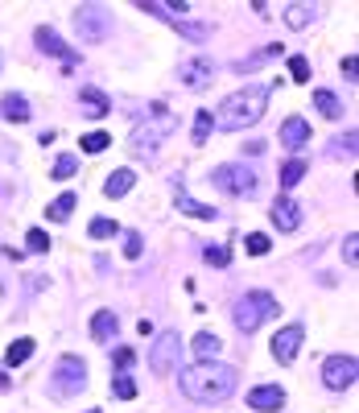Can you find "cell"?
Masks as SVG:
<instances>
[{
  "label": "cell",
  "instance_id": "603a6c76",
  "mask_svg": "<svg viewBox=\"0 0 359 413\" xmlns=\"http://www.w3.org/2000/svg\"><path fill=\"white\" fill-rule=\"evenodd\" d=\"M29 356H33V339H17V343H8V351H4V364L17 368V364H25Z\"/></svg>",
  "mask_w": 359,
  "mask_h": 413
},
{
  "label": "cell",
  "instance_id": "74e56055",
  "mask_svg": "<svg viewBox=\"0 0 359 413\" xmlns=\"http://www.w3.org/2000/svg\"><path fill=\"white\" fill-rule=\"evenodd\" d=\"M207 261H211L215 268H227V261H232V252H227V248H207Z\"/></svg>",
  "mask_w": 359,
  "mask_h": 413
},
{
  "label": "cell",
  "instance_id": "d590c367",
  "mask_svg": "<svg viewBox=\"0 0 359 413\" xmlns=\"http://www.w3.org/2000/svg\"><path fill=\"white\" fill-rule=\"evenodd\" d=\"M46 248H50V236L42 227H33V232H29V252H46Z\"/></svg>",
  "mask_w": 359,
  "mask_h": 413
},
{
  "label": "cell",
  "instance_id": "f35d334b",
  "mask_svg": "<svg viewBox=\"0 0 359 413\" xmlns=\"http://www.w3.org/2000/svg\"><path fill=\"white\" fill-rule=\"evenodd\" d=\"M355 67H359V58H355V54H347V58H343V74H347V83H355V79H359Z\"/></svg>",
  "mask_w": 359,
  "mask_h": 413
},
{
  "label": "cell",
  "instance_id": "f546056e",
  "mask_svg": "<svg viewBox=\"0 0 359 413\" xmlns=\"http://www.w3.org/2000/svg\"><path fill=\"white\" fill-rule=\"evenodd\" d=\"M50 174H54V178H74V174H79V157H74V153H62Z\"/></svg>",
  "mask_w": 359,
  "mask_h": 413
},
{
  "label": "cell",
  "instance_id": "e0dca14e",
  "mask_svg": "<svg viewBox=\"0 0 359 413\" xmlns=\"http://www.w3.org/2000/svg\"><path fill=\"white\" fill-rule=\"evenodd\" d=\"M310 137H314V132H310V124L302 120V116H289V120L281 124V145H285V149H293V153H297V149L306 145Z\"/></svg>",
  "mask_w": 359,
  "mask_h": 413
},
{
  "label": "cell",
  "instance_id": "5bb4252c",
  "mask_svg": "<svg viewBox=\"0 0 359 413\" xmlns=\"http://www.w3.org/2000/svg\"><path fill=\"white\" fill-rule=\"evenodd\" d=\"M248 405L256 413H277L285 405V389H281V385H261V389L248 392Z\"/></svg>",
  "mask_w": 359,
  "mask_h": 413
},
{
  "label": "cell",
  "instance_id": "3957f363",
  "mask_svg": "<svg viewBox=\"0 0 359 413\" xmlns=\"http://www.w3.org/2000/svg\"><path fill=\"white\" fill-rule=\"evenodd\" d=\"M268 315H277V298L268 290H252V293H244L236 302V310H232V318H236V327L248 335V331H256Z\"/></svg>",
  "mask_w": 359,
  "mask_h": 413
},
{
  "label": "cell",
  "instance_id": "8992f818",
  "mask_svg": "<svg viewBox=\"0 0 359 413\" xmlns=\"http://www.w3.org/2000/svg\"><path fill=\"white\" fill-rule=\"evenodd\" d=\"M178 356H182L178 331H161V335L153 339V351H149V368H153L157 376H166L169 368H178Z\"/></svg>",
  "mask_w": 359,
  "mask_h": 413
},
{
  "label": "cell",
  "instance_id": "f1b7e54d",
  "mask_svg": "<svg viewBox=\"0 0 359 413\" xmlns=\"http://www.w3.org/2000/svg\"><path fill=\"white\" fill-rule=\"evenodd\" d=\"M112 392H116L120 401H132V397H137V385H132V376H128V372H116V380H112Z\"/></svg>",
  "mask_w": 359,
  "mask_h": 413
},
{
  "label": "cell",
  "instance_id": "7c38bea8",
  "mask_svg": "<svg viewBox=\"0 0 359 413\" xmlns=\"http://www.w3.org/2000/svg\"><path fill=\"white\" fill-rule=\"evenodd\" d=\"M141 9H144V13H153V17H166V21L173 25L182 38H190V42H207V38H211V29H207V25H198V21H178V17L161 13V4H157V0H144Z\"/></svg>",
  "mask_w": 359,
  "mask_h": 413
},
{
  "label": "cell",
  "instance_id": "5b68a950",
  "mask_svg": "<svg viewBox=\"0 0 359 413\" xmlns=\"http://www.w3.org/2000/svg\"><path fill=\"white\" fill-rule=\"evenodd\" d=\"M74 29L83 42H103L112 33V9L108 4H79L74 9Z\"/></svg>",
  "mask_w": 359,
  "mask_h": 413
},
{
  "label": "cell",
  "instance_id": "4fadbf2b",
  "mask_svg": "<svg viewBox=\"0 0 359 413\" xmlns=\"http://www.w3.org/2000/svg\"><path fill=\"white\" fill-rule=\"evenodd\" d=\"M273 223H277V232H297V227H302V203L281 195L273 203Z\"/></svg>",
  "mask_w": 359,
  "mask_h": 413
},
{
  "label": "cell",
  "instance_id": "ffe728a7",
  "mask_svg": "<svg viewBox=\"0 0 359 413\" xmlns=\"http://www.w3.org/2000/svg\"><path fill=\"white\" fill-rule=\"evenodd\" d=\"M0 116H4V120L25 124L29 120V103H25V96H4L0 99Z\"/></svg>",
  "mask_w": 359,
  "mask_h": 413
},
{
  "label": "cell",
  "instance_id": "277c9868",
  "mask_svg": "<svg viewBox=\"0 0 359 413\" xmlns=\"http://www.w3.org/2000/svg\"><path fill=\"white\" fill-rule=\"evenodd\" d=\"M149 116H153V124H137V128H132V145L137 149H157L169 132H173V124H178L169 116L166 103H149Z\"/></svg>",
  "mask_w": 359,
  "mask_h": 413
},
{
  "label": "cell",
  "instance_id": "2e32d148",
  "mask_svg": "<svg viewBox=\"0 0 359 413\" xmlns=\"http://www.w3.org/2000/svg\"><path fill=\"white\" fill-rule=\"evenodd\" d=\"M79 112L91 116V120H99V116L112 112V99L103 96V91H96V87H83V91H79Z\"/></svg>",
  "mask_w": 359,
  "mask_h": 413
},
{
  "label": "cell",
  "instance_id": "6da1fadb",
  "mask_svg": "<svg viewBox=\"0 0 359 413\" xmlns=\"http://www.w3.org/2000/svg\"><path fill=\"white\" fill-rule=\"evenodd\" d=\"M236 380H239V372L232 364H223V360H198L194 368H182V376H178L182 392L190 401H203V405L227 401L236 392Z\"/></svg>",
  "mask_w": 359,
  "mask_h": 413
},
{
  "label": "cell",
  "instance_id": "d4e9b609",
  "mask_svg": "<svg viewBox=\"0 0 359 413\" xmlns=\"http://www.w3.org/2000/svg\"><path fill=\"white\" fill-rule=\"evenodd\" d=\"M219 347H223V343H219V335H211V331H207V335H198V339H194V356H198V360H215Z\"/></svg>",
  "mask_w": 359,
  "mask_h": 413
},
{
  "label": "cell",
  "instance_id": "484cf974",
  "mask_svg": "<svg viewBox=\"0 0 359 413\" xmlns=\"http://www.w3.org/2000/svg\"><path fill=\"white\" fill-rule=\"evenodd\" d=\"M306 178V162L302 157H289L285 166H281V186H297Z\"/></svg>",
  "mask_w": 359,
  "mask_h": 413
},
{
  "label": "cell",
  "instance_id": "d6986e66",
  "mask_svg": "<svg viewBox=\"0 0 359 413\" xmlns=\"http://www.w3.org/2000/svg\"><path fill=\"white\" fill-rule=\"evenodd\" d=\"M178 211H186V215H194V219H215L219 211L215 207H207V203H198V198H190L182 186H178Z\"/></svg>",
  "mask_w": 359,
  "mask_h": 413
},
{
  "label": "cell",
  "instance_id": "ab89813d",
  "mask_svg": "<svg viewBox=\"0 0 359 413\" xmlns=\"http://www.w3.org/2000/svg\"><path fill=\"white\" fill-rule=\"evenodd\" d=\"M132 360H137V356H132V347H116V368H120V372H124V368H132Z\"/></svg>",
  "mask_w": 359,
  "mask_h": 413
},
{
  "label": "cell",
  "instance_id": "83f0119b",
  "mask_svg": "<svg viewBox=\"0 0 359 413\" xmlns=\"http://www.w3.org/2000/svg\"><path fill=\"white\" fill-rule=\"evenodd\" d=\"M87 232H91V240H112V236H116L120 227H116V219H91V227H87Z\"/></svg>",
  "mask_w": 359,
  "mask_h": 413
},
{
  "label": "cell",
  "instance_id": "ba28073f",
  "mask_svg": "<svg viewBox=\"0 0 359 413\" xmlns=\"http://www.w3.org/2000/svg\"><path fill=\"white\" fill-rule=\"evenodd\" d=\"M355 376H359V364H355V356H331L326 364H322V385L326 389H351L355 385Z\"/></svg>",
  "mask_w": 359,
  "mask_h": 413
},
{
  "label": "cell",
  "instance_id": "9c48e42d",
  "mask_svg": "<svg viewBox=\"0 0 359 413\" xmlns=\"http://www.w3.org/2000/svg\"><path fill=\"white\" fill-rule=\"evenodd\" d=\"M211 178H215V186L223 195H252L256 191V174L244 170V166H219Z\"/></svg>",
  "mask_w": 359,
  "mask_h": 413
},
{
  "label": "cell",
  "instance_id": "52a82bcc",
  "mask_svg": "<svg viewBox=\"0 0 359 413\" xmlns=\"http://www.w3.org/2000/svg\"><path fill=\"white\" fill-rule=\"evenodd\" d=\"M83 385H87V364L79 356H62L58 368H54V389L62 392V397H74Z\"/></svg>",
  "mask_w": 359,
  "mask_h": 413
},
{
  "label": "cell",
  "instance_id": "ac0fdd59",
  "mask_svg": "<svg viewBox=\"0 0 359 413\" xmlns=\"http://www.w3.org/2000/svg\"><path fill=\"white\" fill-rule=\"evenodd\" d=\"M132 186H137V170H116L108 182H103V195L108 198H124Z\"/></svg>",
  "mask_w": 359,
  "mask_h": 413
},
{
  "label": "cell",
  "instance_id": "1f68e13d",
  "mask_svg": "<svg viewBox=\"0 0 359 413\" xmlns=\"http://www.w3.org/2000/svg\"><path fill=\"white\" fill-rule=\"evenodd\" d=\"M289 74H293V83H310V62L302 54H293L289 58Z\"/></svg>",
  "mask_w": 359,
  "mask_h": 413
},
{
  "label": "cell",
  "instance_id": "8fae6325",
  "mask_svg": "<svg viewBox=\"0 0 359 413\" xmlns=\"http://www.w3.org/2000/svg\"><path fill=\"white\" fill-rule=\"evenodd\" d=\"M178 79L198 91V87H207V83L215 79V62H211V58H186V62L178 67Z\"/></svg>",
  "mask_w": 359,
  "mask_h": 413
},
{
  "label": "cell",
  "instance_id": "cb8c5ba5",
  "mask_svg": "<svg viewBox=\"0 0 359 413\" xmlns=\"http://www.w3.org/2000/svg\"><path fill=\"white\" fill-rule=\"evenodd\" d=\"M74 203H79V198H74V195H58V198H54V203H50L46 219H54V223H62V219H71Z\"/></svg>",
  "mask_w": 359,
  "mask_h": 413
},
{
  "label": "cell",
  "instance_id": "e575fe53",
  "mask_svg": "<svg viewBox=\"0 0 359 413\" xmlns=\"http://www.w3.org/2000/svg\"><path fill=\"white\" fill-rule=\"evenodd\" d=\"M343 261L351 268L359 265V236H347V240H343Z\"/></svg>",
  "mask_w": 359,
  "mask_h": 413
},
{
  "label": "cell",
  "instance_id": "836d02e7",
  "mask_svg": "<svg viewBox=\"0 0 359 413\" xmlns=\"http://www.w3.org/2000/svg\"><path fill=\"white\" fill-rule=\"evenodd\" d=\"M285 21L293 25V29H302V25L310 21V9H306V4H293V9H285Z\"/></svg>",
  "mask_w": 359,
  "mask_h": 413
},
{
  "label": "cell",
  "instance_id": "44dd1931",
  "mask_svg": "<svg viewBox=\"0 0 359 413\" xmlns=\"http://www.w3.org/2000/svg\"><path fill=\"white\" fill-rule=\"evenodd\" d=\"M112 335H116V315H112V310H99V315L91 318V339L108 343Z\"/></svg>",
  "mask_w": 359,
  "mask_h": 413
},
{
  "label": "cell",
  "instance_id": "9a60e30c",
  "mask_svg": "<svg viewBox=\"0 0 359 413\" xmlns=\"http://www.w3.org/2000/svg\"><path fill=\"white\" fill-rule=\"evenodd\" d=\"M38 50H46V54H58V58L67 62V71H71L74 62H79V54H74V50L67 46V42H62L54 29H38Z\"/></svg>",
  "mask_w": 359,
  "mask_h": 413
},
{
  "label": "cell",
  "instance_id": "7402d4cb",
  "mask_svg": "<svg viewBox=\"0 0 359 413\" xmlns=\"http://www.w3.org/2000/svg\"><path fill=\"white\" fill-rule=\"evenodd\" d=\"M314 103H318V112H322L326 120H338V116H343V103H338L335 91H314Z\"/></svg>",
  "mask_w": 359,
  "mask_h": 413
},
{
  "label": "cell",
  "instance_id": "30bf717a",
  "mask_svg": "<svg viewBox=\"0 0 359 413\" xmlns=\"http://www.w3.org/2000/svg\"><path fill=\"white\" fill-rule=\"evenodd\" d=\"M302 339H306V331L293 322L285 331H277L273 335V356H277V364H293L297 360V351H302Z\"/></svg>",
  "mask_w": 359,
  "mask_h": 413
},
{
  "label": "cell",
  "instance_id": "d6a6232c",
  "mask_svg": "<svg viewBox=\"0 0 359 413\" xmlns=\"http://www.w3.org/2000/svg\"><path fill=\"white\" fill-rule=\"evenodd\" d=\"M248 252H252V256H264V252H268V248H273V240H268V236H264V232H248Z\"/></svg>",
  "mask_w": 359,
  "mask_h": 413
},
{
  "label": "cell",
  "instance_id": "4316f807",
  "mask_svg": "<svg viewBox=\"0 0 359 413\" xmlns=\"http://www.w3.org/2000/svg\"><path fill=\"white\" fill-rule=\"evenodd\" d=\"M79 145H83V153H103V149L112 145V137H108V132H87V137H79Z\"/></svg>",
  "mask_w": 359,
  "mask_h": 413
},
{
  "label": "cell",
  "instance_id": "7a4b0ae2",
  "mask_svg": "<svg viewBox=\"0 0 359 413\" xmlns=\"http://www.w3.org/2000/svg\"><path fill=\"white\" fill-rule=\"evenodd\" d=\"M264 108H268V87H244V91H236V96H227L219 103L215 124L227 128V132H239V128L261 120Z\"/></svg>",
  "mask_w": 359,
  "mask_h": 413
},
{
  "label": "cell",
  "instance_id": "4dcf8cb0",
  "mask_svg": "<svg viewBox=\"0 0 359 413\" xmlns=\"http://www.w3.org/2000/svg\"><path fill=\"white\" fill-rule=\"evenodd\" d=\"M211 112H207V108H203V112H198V116H194V145H203V141H207V137H211Z\"/></svg>",
  "mask_w": 359,
  "mask_h": 413
},
{
  "label": "cell",
  "instance_id": "8d00e7d4",
  "mask_svg": "<svg viewBox=\"0 0 359 413\" xmlns=\"http://www.w3.org/2000/svg\"><path fill=\"white\" fill-rule=\"evenodd\" d=\"M141 236H137V232H128V240H124V256H128V261H137V256H141Z\"/></svg>",
  "mask_w": 359,
  "mask_h": 413
}]
</instances>
